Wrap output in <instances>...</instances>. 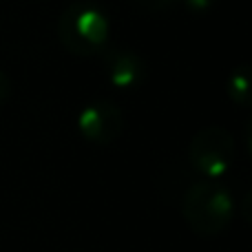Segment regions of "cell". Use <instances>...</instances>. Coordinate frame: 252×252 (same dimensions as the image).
Here are the masks:
<instances>
[{
    "instance_id": "52a82bcc",
    "label": "cell",
    "mask_w": 252,
    "mask_h": 252,
    "mask_svg": "<svg viewBox=\"0 0 252 252\" xmlns=\"http://www.w3.org/2000/svg\"><path fill=\"white\" fill-rule=\"evenodd\" d=\"M177 2H179V0H135V4H137L139 9L151 11V13L168 11V9H173Z\"/></svg>"
},
{
    "instance_id": "3957f363",
    "label": "cell",
    "mask_w": 252,
    "mask_h": 252,
    "mask_svg": "<svg viewBox=\"0 0 252 252\" xmlns=\"http://www.w3.org/2000/svg\"><path fill=\"white\" fill-rule=\"evenodd\" d=\"M188 161L206 179H219L235 161V139L223 126H206L192 135Z\"/></svg>"
},
{
    "instance_id": "8992f818",
    "label": "cell",
    "mask_w": 252,
    "mask_h": 252,
    "mask_svg": "<svg viewBox=\"0 0 252 252\" xmlns=\"http://www.w3.org/2000/svg\"><path fill=\"white\" fill-rule=\"evenodd\" d=\"M228 97L241 109H248L252 95H250V69L248 64H239L228 78Z\"/></svg>"
},
{
    "instance_id": "5b68a950",
    "label": "cell",
    "mask_w": 252,
    "mask_h": 252,
    "mask_svg": "<svg viewBox=\"0 0 252 252\" xmlns=\"http://www.w3.org/2000/svg\"><path fill=\"white\" fill-rule=\"evenodd\" d=\"M102 66L115 89H135L146 80L148 69L146 60L133 49L124 47H104L102 51Z\"/></svg>"
},
{
    "instance_id": "9c48e42d",
    "label": "cell",
    "mask_w": 252,
    "mask_h": 252,
    "mask_svg": "<svg viewBox=\"0 0 252 252\" xmlns=\"http://www.w3.org/2000/svg\"><path fill=\"white\" fill-rule=\"evenodd\" d=\"M9 95H11V80L4 71H0V106L9 100Z\"/></svg>"
},
{
    "instance_id": "277c9868",
    "label": "cell",
    "mask_w": 252,
    "mask_h": 252,
    "mask_svg": "<svg viewBox=\"0 0 252 252\" xmlns=\"http://www.w3.org/2000/svg\"><path fill=\"white\" fill-rule=\"evenodd\" d=\"M78 130L87 142L97 144V146L113 144L124 133V113L113 102H91L80 111Z\"/></svg>"
},
{
    "instance_id": "ba28073f",
    "label": "cell",
    "mask_w": 252,
    "mask_h": 252,
    "mask_svg": "<svg viewBox=\"0 0 252 252\" xmlns=\"http://www.w3.org/2000/svg\"><path fill=\"white\" fill-rule=\"evenodd\" d=\"M184 7L188 9L190 13H206L208 9H213L215 4H217V0H182Z\"/></svg>"
},
{
    "instance_id": "7a4b0ae2",
    "label": "cell",
    "mask_w": 252,
    "mask_h": 252,
    "mask_svg": "<svg viewBox=\"0 0 252 252\" xmlns=\"http://www.w3.org/2000/svg\"><path fill=\"white\" fill-rule=\"evenodd\" d=\"M111 22L106 13L89 0H78L62 11L58 20V38L69 53L89 58L109 47Z\"/></svg>"
},
{
    "instance_id": "6da1fadb",
    "label": "cell",
    "mask_w": 252,
    "mask_h": 252,
    "mask_svg": "<svg viewBox=\"0 0 252 252\" xmlns=\"http://www.w3.org/2000/svg\"><path fill=\"white\" fill-rule=\"evenodd\" d=\"M182 213L188 228L197 237H217L230 226L235 201L219 179H199L184 192Z\"/></svg>"
}]
</instances>
